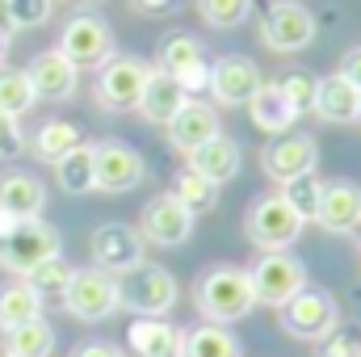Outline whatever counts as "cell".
<instances>
[{
	"label": "cell",
	"mask_w": 361,
	"mask_h": 357,
	"mask_svg": "<svg viewBox=\"0 0 361 357\" xmlns=\"http://www.w3.org/2000/svg\"><path fill=\"white\" fill-rule=\"evenodd\" d=\"M0 34H4V38H13V34H17L13 13H8V0H0Z\"/></svg>",
	"instance_id": "43"
},
{
	"label": "cell",
	"mask_w": 361,
	"mask_h": 357,
	"mask_svg": "<svg viewBox=\"0 0 361 357\" xmlns=\"http://www.w3.org/2000/svg\"><path fill=\"white\" fill-rule=\"evenodd\" d=\"M277 193H281V198L298 210V219H302V223H315V214H319V198H324V181L315 177V173L286 181Z\"/></svg>",
	"instance_id": "33"
},
{
	"label": "cell",
	"mask_w": 361,
	"mask_h": 357,
	"mask_svg": "<svg viewBox=\"0 0 361 357\" xmlns=\"http://www.w3.org/2000/svg\"><path fill=\"white\" fill-rule=\"evenodd\" d=\"M180 298L177 277L164 265H143L118 277V303L135 315H169Z\"/></svg>",
	"instance_id": "5"
},
{
	"label": "cell",
	"mask_w": 361,
	"mask_h": 357,
	"mask_svg": "<svg viewBox=\"0 0 361 357\" xmlns=\"http://www.w3.org/2000/svg\"><path fill=\"white\" fill-rule=\"evenodd\" d=\"M8 13H13V25L17 30H38V25L51 21L55 0H8Z\"/></svg>",
	"instance_id": "38"
},
{
	"label": "cell",
	"mask_w": 361,
	"mask_h": 357,
	"mask_svg": "<svg viewBox=\"0 0 361 357\" xmlns=\"http://www.w3.org/2000/svg\"><path fill=\"white\" fill-rule=\"evenodd\" d=\"M34 89H30V76H25V68H0V114H13V118H21V114H30L34 109Z\"/></svg>",
	"instance_id": "32"
},
{
	"label": "cell",
	"mask_w": 361,
	"mask_h": 357,
	"mask_svg": "<svg viewBox=\"0 0 361 357\" xmlns=\"http://www.w3.org/2000/svg\"><path fill=\"white\" fill-rule=\"evenodd\" d=\"M315 164H319V143H315V135H302V131L277 135L261 156V173L277 185L315 173Z\"/></svg>",
	"instance_id": "15"
},
{
	"label": "cell",
	"mask_w": 361,
	"mask_h": 357,
	"mask_svg": "<svg viewBox=\"0 0 361 357\" xmlns=\"http://www.w3.org/2000/svg\"><path fill=\"white\" fill-rule=\"evenodd\" d=\"M63 307H68V315H76V320H85V324H101V320H109L122 303H118V277L114 273H105V269H72V277H68V290H63V298H59Z\"/></svg>",
	"instance_id": "7"
},
{
	"label": "cell",
	"mask_w": 361,
	"mask_h": 357,
	"mask_svg": "<svg viewBox=\"0 0 361 357\" xmlns=\"http://www.w3.org/2000/svg\"><path fill=\"white\" fill-rule=\"evenodd\" d=\"M185 160H189V169H193V173H202V177L214 181V185H227V181L240 173V164H244L240 143H235V139H227V135H214L210 143H202V147H197V152H189Z\"/></svg>",
	"instance_id": "23"
},
{
	"label": "cell",
	"mask_w": 361,
	"mask_h": 357,
	"mask_svg": "<svg viewBox=\"0 0 361 357\" xmlns=\"http://www.w3.org/2000/svg\"><path fill=\"white\" fill-rule=\"evenodd\" d=\"M180 337L169 315H135L126 328V353L130 357H180Z\"/></svg>",
	"instance_id": "20"
},
{
	"label": "cell",
	"mask_w": 361,
	"mask_h": 357,
	"mask_svg": "<svg viewBox=\"0 0 361 357\" xmlns=\"http://www.w3.org/2000/svg\"><path fill=\"white\" fill-rule=\"evenodd\" d=\"M72 357H126V353H122L118 345H109V341H85Z\"/></svg>",
	"instance_id": "40"
},
{
	"label": "cell",
	"mask_w": 361,
	"mask_h": 357,
	"mask_svg": "<svg viewBox=\"0 0 361 357\" xmlns=\"http://www.w3.org/2000/svg\"><path fill=\"white\" fill-rule=\"evenodd\" d=\"M164 131H169L173 152H180V156H189V152H197L202 143H210L214 135H223V126H219V109H214L210 101H202V97H189V101L177 109V118H173Z\"/></svg>",
	"instance_id": "18"
},
{
	"label": "cell",
	"mask_w": 361,
	"mask_h": 357,
	"mask_svg": "<svg viewBox=\"0 0 361 357\" xmlns=\"http://www.w3.org/2000/svg\"><path fill=\"white\" fill-rule=\"evenodd\" d=\"M193 210L180 206L173 193H156L147 206H143V219H139V236L156 248H180L189 236H193Z\"/></svg>",
	"instance_id": "14"
},
{
	"label": "cell",
	"mask_w": 361,
	"mask_h": 357,
	"mask_svg": "<svg viewBox=\"0 0 361 357\" xmlns=\"http://www.w3.org/2000/svg\"><path fill=\"white\" fill-rule=\"evenodd\" d=\"M156 72H164V76H177L180 89L189 92H202L210 89V63H206V51H202V42L193 38V34H169L164 42H160V51H156Z\"/></svg>",
	"instance_id": "10"
},
{
	"label": "cell",
	"mask_w": 361,
	"mask_h": 357,
	"mask_svg": "<svg viewBox=\"0 0 361 357\" xmlns=\"http://www.w3.org/2000/svg\"><path fill=\"white\" fill-rule=\"evenodd\" d=\"M248 277H252L257 303L281 307V303H290V298L307 286V265H302L294 253H261L257 265L248 269Z\"/></svg>",
	"instance_id": "9"
},
{
	"label": "cell",
	"mask_w": 361,
	"mask_h": 357,
	"mask_svg": "<svg viewBox=\"0 0 361 357\" xmlns=\"http://www.w3.org/2000/svg\"><path fill=\"white\" fill-rule=\"evenodd\" d=\"M85 143V131L72 122V118H47L34 135H30V152L42 160V164H59L68 152H76Z\"/></svg>",
	"instance_id": "26"
},
{
	"label": "cell",
	"mask_w": 361,
	"mask_h": 357,
	"mask_svg": "<svg viewBox=\"0 0 361 357\" xmlns=\"http://www.w3.org/2000/svg\"><path fill=\"white\" fill-rule=\"evenodd\" d=\"M277 89L286 92V101L298 109V114H307L311 105H315V89H319V76H311V72H286L281 80H277Z\"/></svg>",
	"instance_id": "36"
},
{
	"label": "cell",
	"mask_w": 361,
	"mask_h": 357,
	"mask_svg": "<svg viewBox=\"0 0 361 357\" xmlns=\"http://www.w3.org/2000/svg\"><path fill=\"white\" fill-rule=\"evenodd\" d=\"M248 118H252V126L257 131H265V135H290L294 131V122H298V109L286 101V92L277 89V85H261V92L248 101Z\"/></svg>",
	"instance_id": "25"
},
{
	"label": "cell",
	"mask_w": 361,
	"mask_h": 357,
	"mask_svg": "<svg viewBox=\"0 0 361 357\" xmlns=\"http://www.w3.org/2000/svg\"><path fill=\"white\" fill-rule=\"evenodd\" d=\"M68 277H72V265H68L63 257H51V261H42V265H34L25 273V282L42 294V303H47V298H63Z\"/></svg>",
	"instance_id": "34"
},
{
	"label": "cell",
	"mask_w": 361,
	"mask_h": 357,
	"mask_svg": "<svg viewBox=\"0 0 361 357\" xmlns=\"http://www.w3.org/2000/svg\"><path fill=\"white\" fill-rule=\"evenodd\" d=\"M173 198H177L180 206H189L193 214H202V210H210L214 202H219V185L214 181H206L202 173H193L189 164L173 173V189H169Z\"/></svg>",
	"instance_id": "31"
},
{
	"label": "cell",
	"mask_w": 361,
	"mask_h": 357,
	"mask_svg": "<svg viewBox=\"0 0 361 357\" xmlns=\"http://www.w3.org/2000/svg\"><path fill=\"white\" fill-rule=\"evenodd\" d=\"M8 42H13V38H4V34H0V68H4V55H8Z\"/></svg>",
	"instance_id": "44"
},
{
	"label": "cell",
	"mask_w": 361,
	"mask_h": 357,
	"mask_svg": "<svg viewBox=\"0 0 361 357\" xmlns=\"http://www.w3.org/2000/svg\"><path fill=\"white\" fill-rule=\"evenodd\" d=\"M47 206V185L25 173V169H8L0 173V210L13 219H42Z\"/></svg>",
	"instance_id": "22"
},
{
	"label": "cell",
	"mask_w": 361,
	"mask_h": 357,
	"mask_svg": "<svg viewBox=\"0 0 361 357\" xmlns=\"http://www.w3.org/2000/svg\"><path fill=\"white\" fill-rule=\"evenodd\" d=\"M341 76H349V80L361 89V47H353V51L341 59Z\"/></svg>",
	"instance_id": "41"
},
{
	"label": "cell",
	"mask_w": 361,
	"mask_h": 357,
	"mask_svg": "<svg viewBox=\"0 0 361 357\" xmlns=\"http://www.w3.org/2000/svg\"><path fill=\"white\" fill-rule=\"evenodd\" d=\"M51 257H63V236L47 219H21L0 240V269H8L13 277H25L34 265L51 261Z\"/></svg>",
	"instance_id": "3"
},
{
	"label": "cell",
	"mask_w": 361,
	"mask_h": 357,
	"mask_svg": "<svg viewBox=\"0 0 361 357\" xmlns=\"http://www.w3.org/2000/svg\"><path fill=\"white\" fill-rule=\"evenodd\" d=\"M193 303H197V311H202L206 324H227V328H231L235 320H244V315L257 307L248 269L210 265L197 277V286H193Z\"/></svg>",
	"instance_id": "1"
},
{
	"label": "cell",
	"mask_w": 361,
	"mask_h": 357,
	"mask_svg": "<svg viewBox=\"0 0 361 357\" xmlns=\"http://www.w3.org/2000/svg\"><path fill=\"white\" fill-rule=\"evenodd\" d=\"M185 101H189V92L180 89L177 76H164V72L152 68V80H147V89L139 97V114H143L152 126H169Z\"/></svg>",
	"instance_id": "24"
},
{
	"label": "cell",
	"mask_w": 361,
	"mask_h": 357,
	"mask_svg": "<svg viewBox=\"0 0 361 357\" xmlns=\"http://www.w3.org/2000/svg\"><path fill=\"white\" fill-rule=\"evenodd\" d=\"M130 4H135L139 13H169L177 0H130Z\"/></svg>",
	"instance_id": "42"
},
{
	"label": "cell",
	"mask_w": 361,
	"mask_h": 357,
	"mask_svg": "<svg viewBox=\"0 0 361 357\" xmlns=\"http://www.w3.org/2000/svg\"><path fill=\"white\" fill-rule=\"evenodd\" d=\"M25 76H30V89H34L38 101H68V97H76V85H80V68L59 47L38 51L30 59Z\"/></svg>",
	"instance_id": "17"
},
{
	"label": "cell",
	"mask_w": 361,
	"mask_h": 357,
	"mask_svg": "<svg viewBox=\"0 0 361 357\" xmlns=\"http://www.w3.org/2000/svg\"><path fill=\"white\" fill-rule=\"evenodd\" d=\"M89 248H92V265L105 269V273H114V277H122V273H130V269L143 265L147 240H143L139 227H130V223H101V227L92 231Z\"/></svg>",
	"instance_id": "12"
},
{
	"label": "cell",
	"mask_w": 361,
	"mask_h": 357,
	"mask_svg": "<svg viewBox=\"0 0 361 357\" xmlns=\"http://www.w3.org/2000/svg\"><path fill=\"white\" fill-rule=\"evenodd\" d=\"M180 357H240V341L227 324H197L185 328L180 337Z\"/></svg>",
	"instance_id": "28"
},
{
	"label": "cell",
	"mask_w": 361,
	"mask_h": 357,
	"mask_svg": "<svg viewBox=\"0 0 361 357\" xmlns=\"http://www.w3.org/2000/svg\"><path fill=\"white\" fill-rule=\"evenodd\" d=\"M197 13L214 30H235L252 17V0H197Z\"/></svg>",
	"instance_id": "35"
},
{
	"label": "cell",
	"mask_w": 361,
	"mask_h": 357,
	"mask_svg": "<svg viewBox=\"0 0 361 357\" xmlns=\"http://www.w3.org/2000/svg\"><path fill=\"white\" fill-rule=\"evenodd\" d=\"M357 236H361V227H357Z\"/></svg>",
	"instance_id": "45"
},
{
	"label": "cell",
	"mask_w": 361,
	"mask_h": 357,
	"mask_svg": "<svg viewBox=\"0 0 361 357\" xmlns=\"http://www.w3.org/2000/svg\"><path fill=\"white\" fill-rule=\"evenodd\" d=\"M277 320H281V332L294 337V341H324L336 324H341V307L328 290H315V286H302L290 303L277 307Z\"/></svg>",
	"instance_id": "6"
},
{
	"label": "cell",
	"mask_w": 361,
	"mask_h": 357,
	"mask_svg": "<svg viewBox=\"0 0 361 357\" xmlns=\"http://www.w3.org/2000/svg\"><path fill=\"white\" fill-rule=\"evenodd\" d=\"M59 51L85 72V68H101L109 55H118L114 51V30H109V21L105 17H97V13H76V17H68V25L59 30Z\"/></svg>",
	"instance_id": "8"
},
{
	"label": "cell",
	"mask_w": 361,
	"mask_h": 357,
	"mask_svg": "<svg viewBox=\"0 0 361 357\" xmlns=\"http://www.w3.org/2000/svg\"><path fill=\"white\" fill-rule=\"evenodd\" d=\"M25 147H30V139H25V131H21V118L0 114V160H17Z\"/></svg>",
	"instance_id": "39"
},
{
	"label": "cell",
	"mask_w": 361,
	"mask_h": 357,
	"mask_svg": "<svg viewBox=\"0 0 361 357\" xmlns=\"http://www.w3.org/2000/svg\"><path fill=\"white\" fill-rule=\"evenodd\" d=\"M319 25L311 17V8H302L298 0H277L269 4L265 21H261V42L277 51V55H290V51H307L315 42Z\"/></svg>",
	"instance_id": "11"
},
{
	"label": "cell",
	"mask_w": 361,
	"mask_h": 357,
	"mask_svg": "<svg viewBox=\"0 0 361 357\" xmlns=\"http://www.w3.org/2000/svg\"><path fill=\"white\" fill-rule=\"evenodd\" d=\"M55 181L63 193L72 198H85L97 189V169H92V143H80L76 152H68L59 164H55Z\"/></svg>",
	"instance_id": "30"
},
{
	"label": "cell",
	"mask_w": 361,
	"mask_h": 357,
	"mask_svg": "<svg viewBox=\"0 0 361 357\" xmlns=\"http://www.w3.org/2000/svg\"><path fill=\"white\" fill-rule=\"evenodd\" d=\"M302 219L298 210L281 198V193H265L248 206V219H244V236L252 240V248L261 253H286L298 236H302Z\"/></svg>",
	"instance_id": "4"
},
{
	"label": "cell",
	"mask_w": 361,
	"mask_h": 357,
	"mask_svg": "<svg viewBox=\"0 0 361 357\" xmlns=\"http://www.w3.org/2000/svg\"><path fill=\"white\" fill-rule=\"evenodd\" d=\"M311 114H319L328 126H353V122H361V89L349 76L332 72V76L319 80Z\"/></svg>",
	"instance_id": "21"
},
{
	"label": "cell",
	"mask_w": 361,
	"mask_h": 357,
	"mask_svg": "<svg viewBox=\"0 0 361 357\" xmlns=\"http://www.w3.org/2000/svg\"><path fill=\"white\" fill-rule=\"evenodd\" d=\"M30 320H42V294L25 277L4 282L0 286V332H8L17 324H30Z\"/></svg>",
	"instance_id": "27"
},
{
	"label": "cell",
	"mask_w": 361,
	"mask_h": 357,
	"mask_svg": "<svg viewBox=\"0 0 361 357\" xmlns=\"http://www.w3.org/2000/svg\"><path fill=\"white\" fill-rule=\"evenodd\" d=\"M261 85H265V76L248 55H219L210 63V89L206 92L219 105H248L261 92Z\"/></svg>",
	"instance_id": "16"
},
{
	"label": "cell",
	"mask_w": 361,
	"mask_h": 357,
	"mask_svg": "<svg viewBox=\"0 0 361 357\" xmlns=\"http://www.w3.org/2000/svg\"><path fill=\"white\" fill-rule=\"evenodd\" d=\"M92 169H97V189L101 193H130L135 185H143V177H147L143 156L130 143H122V139L92 143Z\"/></svg>",
	"instance_id": "13"
},
{
	"label": "cell",
	"mask_w": 361,
	"mask_h": 357,
	"mask_svg": "<svg viewBox=\"0 0 361 357\" xmlns=\"http://www.w3.org/2000/svg\"><path fill=\"white\" fill-rule=\"evenodd\" d=\"M315 223L328 236H357L361 227V189L353 181H324V198H319V214Z\"/></svg>",
	"instance_id": "19"
},
{
	"label": "cell",
	"mask_w": 361,
	"mask_h": 357,
	"mask_svg": "<svg viewBox=\"0 0 361 357\" xmlns=\"http://www.w3.org/2000/svg\"><path fill=\"white\" fill-rule=\"evenodd\" d=\"M55 353V328L47 320H30L4 332V357H51Z\"/></svg>",
	"instance_id": "29"
},
{
	"label": "cell",
	"mask_w": 361,
	"mask_h": 357,
	"mask_svg": "<svg viewBox=\"0 0 361 357\" xmlns=\"http://www.w3.org/2000/svg\"><path fill=\"white\" fill-rule=\"evenodd\" d=\"M152 80V63L139 59V55H109L101 68H97V85L92 97L105 114H126V109H139V97Z\"/></svg>",
	"instance_id": "2"
},
{
	"label": "cell",
	"mask_w": 361,
	"mask_h": 357,
	"mask_svg": "<svg viewBox=\"0 0 361 357\" xmlns=\"http://www.w3.org/2000/svg\"><path fill=\"white\" fill-rule=\"evenodd\" d=\"M315 357H361V332L336 324L324 341H315Z\"/></svg>",
	"instance_id": "37"
}]
</instances>
